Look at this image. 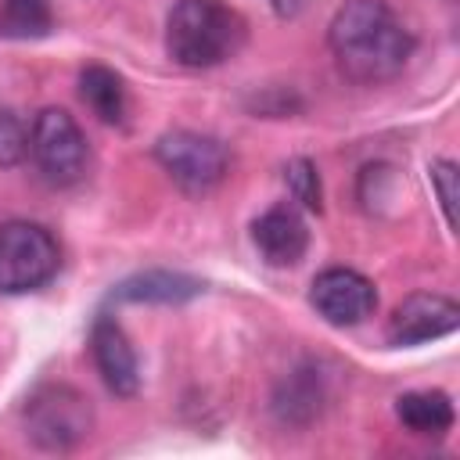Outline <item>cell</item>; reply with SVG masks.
I'll return each instance as SVG.
<instances>
[{
    "label": "cell",
    "mask_w": 460,
    "mask_h": 460,
    "mask_svg": "<svg viewBox=\"0 0 460 460\" xmlns=\"http://www.w3.org/2000/svg\"><path fill=\"white\" fill-rule=\"evenodd\" d=\"M395 417L413 435H442L453 428V402L446 392H406L395 399Z\"/></svg>",
    "instance_id": "obj_13"
},
{
    "label": "cell",
    "mask_w": 460,
    "mask_h": 460,
    "mask_svg": "<svg viewBox=\"0 0 460 460\" xmlns=\"http://www.w3.org/2000/svg\"><path fill=\"white\" fill-rule=\"evenodd\" d=\"M327 47L345 79L377 86L406 68L413 32L388 0H345L327 25Z\"/></svg>",
    "instance_id": "obj_1"
},
{
    "label": "cell",
    "mask_w": 460,
    "mask_h": 460,
    "mask_svg": "<svg viewBox=\"0 0 460 460\" xmlns=\"http://www.w3.org/2000/svg\"><path fill=\"white\" fill-rule=\"evenodd\" d=\"M205 291V284L190 273H172V270H144V273H133L126 277L111 298L115 302H133V305H180V302H190Z\"/></svg>",
    "instance_id": "obj_11"
},
{
    "label": "cell",
    "mask_w": 460,
    "mask_h": 460,
    "mask_svg": "<svg viewBox=\"0 0 460 460\" xmlns=\"http://www.w3.org/2000/svg\"><path fill=\"white\" fill-rule=\"evenodd\" d=\"M25 428L40 449L65 453L90 438L93 406L72 385H43L25 406Z\"/></svg>",
    "instance_id": "obj_5"
},
{
    "label": "cell",
    "mask_w": 460,
    "mask_h": 460,
    "mask_svg": "<svg viewBox=\"0 0 460 460\" xmlns=\"http://www.w3.org/2000/svg\"><path fill=\"white\" fill-rule=\"evenodd\" d=\"M54 29L47 0H0V36L4 40H40Z\"/></svg>",
    "instance_id": "obj_14"
},
{
    "label": "cell",
    "mask_w": 460,
    "mask_h": 460,
    "mask_svg": "<svg viewBox=\"0 0 460 460\" xmlns=\"http://www.w3.org/2000/svg\"><path fill=\"white\" fill-rule=\"evenodd\" d=\"M155 158L183 194H208L223 183L230 155L223 140L194 129H172L155 140Z\"/></svg>",
    "instance_id": "obj_6"
},
{
    "label": "cell",
    "mask_w": 460,
    "mask_h": 460,
    "mask_svg": "<svg viewBox=\"0 0 460 460\" xmlns=\"http://www.w3.org/2000/svg\"><path fill=\"white\" fill-rule=\"evenodd\" d=\"M25 155H29V129H25V122L11 108H0V169L18 165Z\"/></svg>",
    "instance_id": "obj_16"
},
{
    "label": "cell",
    "mask_w": 460,
    "mask_h": 460,
    "mask_svg": "<svg viewBox=\"0 0 460 460\" xmlns=\"http://www.w3.org/2000/svg\"><path fill=\"white\" fill-rule=\"evenodd\" d=\"M460 327V305L435 291H417L402 298L385 327V338L392 345H424L435 338H446Z\"/></svg>",
    "instance_id": "obj_8"
},
{
    "label": "cell",
    "mask_w": 460,
    "mask_h": 460,
    "mask_svg": "<svg viewBox=\"0 0 460 460\" xmlns=\"http://www.w3.org/2000/svg\"><path fill=\"white\" fill-rule=\"evenodd\" d=\"M79 97L101 122H108V126L126 122V86H122L119 72H111L104 65H86L79 72Z\"/></svg>",
    "instance_id": "obj_12"
},
{
    "label": "cell",
    "mask_w": 460,
    "mask_h": 460,
    "mask_svg": "<svg viewBox=\"0 0 460 460\" xmlns=\"http://www.w3.org/2000/svg\"><path fill=\"white\" fill-rule=\"evenodd\" d=\"M90 352H93V367L101 374V381L108 385V392L129 399L140 388V363L137 352L126 338V331L119 327V320L111 316H97L90 327Z\"/></svg>",
    "instance_id": "obj_9"
},
{
    "label": "cell",
    "mask_w": 460,
    "mask_h": 460,
    "mask_svg": "<svg viewBox=\"0 0 460 460\" xmlns=\"http://www.w3.org/2000/svg\"><path fill=\"white\" fill-rule=\"evenodd\" d=\"M270 7H273V14H280V18H298L305 7H309V0H266Z\"/></svg>",
    "instance_id": "obj_18"
},
{
    "label": "cell",
    "mask_w": 460,
    "mask_h": 460,
    "mask_svg": "<svg viewBox=\"0 0 460 460\" xmlns=\"http://www.w3.org/2000/svg\"><path fill=\"white\" fill-rule=\"evenodd\" d=\"M61 266L54 234L29 219L0 223V291L25 295L43 288Z\"/></svg>",
    "instance_id": "obj_3"
},
{
    "label": "cell",
    "mask_w": 460,
    "mask_h": 460,
    "mask_svg": "<svg viewBox=\"0 0 460 460\" xmlns=\"http://www.w3.org/2000/svg\"><path fill=\"white\" fill-rule=\"evenodd\" d=\"M252 241L270 266H295L309 248V226L291 205H273L252 223Z\"/></svg>",
    "instance_id": "obj_10"
},
{
    "label": "cell",
    "mask_w": 460,
    "mask_h": 460,
    "mask_svg": "<svg viewBox=\"0 0 460 460\" xmlns=\"http://www.w3.org/2000/svg\"><path fill=\"white\" fill-rule=\"evenodd\" d=\"M244 40V22L223 0H176L165 18V54L180 68H212Z\"/></svg>",
    "instance_id": "obj_2"
},
{
    "label": "cell",
    "mask_w": 460,
    "mask_h": 460,
    "mask_svg": "<svg viewBox=\"0 0 460 460\" xmlns=\"http://www.w3.org/2000/svg\"><path fill=\"white\" fill-rule=\"evenodd\" d=\"M284 180H288V190L291 198L309 208V212H320L323 208V187H320V172L309 158H291L288 169H284Z\"/></svg>",
    "instance_id": "obj_15"
},
{
    "label": "cell",
    "mask_w": 460,
    "mask_h": 460,
    "mask_svg": "<svg viewBox=\"0 0 460 460\" xmlns=\"http://www.w3.org/2000/svg\"><path fill=\"white\" fill-rule=\"evenodd\" d=\"M309 305L316 316H323L331 327H356L377 309V288L349 266H331L313 277L309 284Z\"/></svg>",
    "instance_id": "obj_7"
},
{
    "label": "cell",
    "mask_w": 460,
    "mask_h": 460,
    "mask_svg": "<svg viewBox=\"0 0 460 460\" xmlns=\"http://www.w3.org/2000/svg\"><path fill=\"white\" fill-rule=\"evenodd\" d=\"M431 187H435V194H438L446 226L453 230V226H456V162L435 158V162H431Z\"/></svg>",
    "instance_id": "obj_17"
},
{
    "label": "cell",
    "mask_w": 460,
    "mask_h": 460,
    "mask_svg": "<svg viewBox=\"0 0 460 460\" xmlns=\"http://www.w3.org/2000/svg\"><path fill=\"white\" fill-rule=\"evenodd\" d=\"M29 155L47 183L72 187L86 176L90 147L79 122L65 108H43L29 129Z\"/></svg>",
    "instance_id": "obj_4"
}]
</instances>
